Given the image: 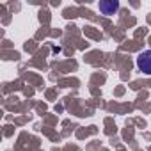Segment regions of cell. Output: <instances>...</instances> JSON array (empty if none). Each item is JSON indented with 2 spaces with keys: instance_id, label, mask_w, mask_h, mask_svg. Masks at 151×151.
<instances>
[{
  "instance_id": "7a4b0ae2",
  "label": "cell",
  "mask_w": 151,
  "mask_h": 151,
  "mask_svg": "<svg viewBox=\"0 0 151 151\" xmlns=\"http://www.w3.org/2000/svg\"><path fill=\"white\" fill-rule=\"evenodd\" d=\"M98 7H100L101 14L110 16V14H116L119 11V2H117V0H103V2L98 4Z\"/></svg>"
},
{
  "instance_id": "6da1fadb",
  "label": "cell",
  "mask_w": 151,
  "mask_h": 151,
  "mask_svg": "<svg viewBox=\"0 0 151 151\" xmlns=\"http://www.w3.org/2000/svg\"><path fill=\"white\" fill-rule=\"evenodd\" d=\"M137 68L142 73L151 75V50H144L137 55Z\"/></svg>"
}]
</instances>
